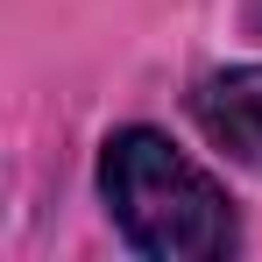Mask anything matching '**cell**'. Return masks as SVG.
Listing matches in <instances>:
<instances>
[{
	"label": "cell",
	"instance_id": "6da1fadb",
	"mask_svg": "<svg viewBox=\"0 0 262 262\" xmlns=\"http://www.w3.org/2000/svg\"><path fill=\"white\" fill-rule=\"evenodd\" d=\"M99 199L135 255L156 262H213L241 241L234 199L206 163H191L170 135L121 128L99 149Z\"/></svg>",
	"mask_w": 262,
	"mask_h": 262
},
{
	"label": "cell",
	"instance_id": "7a4b0ae2",
	"mask_svg": "<svg viewBox=\"0 0 262 262\" xmlns=\"http://www.w3.org/2000/svg\"><path fill=\"white\" fill-rule=\"evenodd\" d=\"M191 121L206 128L213 149H227L234 163H262V64H234L213 71L191 92Z\"/></svg>",
	"mask_w": 262,
	"mask_h": 262
},
{
	"label": "cell",
	"instance_id": "3957f363",
	"mask_svg": "<svg viewBox=\"0 0 262 262\" xmlns=\"http://www.w3.org/2000/svg\"><path fill=\"white\" fill-rule=\"evenodd\" d=\"M248 21H255V29H262V0H248Z\"/></svg>",
	"mask_w": 262,
	"mask_h": 262
}]
</instances>
